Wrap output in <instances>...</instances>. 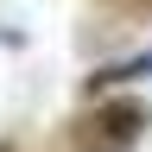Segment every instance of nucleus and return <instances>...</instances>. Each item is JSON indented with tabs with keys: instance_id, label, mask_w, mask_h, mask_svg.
<instances>
[{
	"instance_id": "3",
	"label": "nucleus",
	"mask_w": 152,
	"mask_h": 152,
	"mask_svg": "<svg viewBox=\"0 0 152 152\" xmlns=\"http://www.w3.org/2000/svg\"><path fill=\"white\" fill-rule=\"evenodd\" d=\"M121 7H127V13H152V0H121Z\"/></svg>"
},
{
	"instance_id": "1",
	"label": "nucleus",
	"mask_w": 152,
	"mask_h": 152,
	"mask_svg": "<svg viewBox=\"0 0 152 152\" xmlns=\"http://www.w3.org/2000/svg\"><path fill=\"white\" fill-rule=\"evenodd\" d=\"M152 133V102L146 95H95L83 114H70L64 152H140Z\"/></svg>"
},
{
	"instance_id": "2",
	"label": "nucleus",
	"mask_w": 152,
	"mask_h": 152,
	"mask_svg": "<svg viewBox=\"0 0 152 152\" xmlns=\"http://www.w3.org/2000/svg\"><path fill=\"white\" fill-rule=\"evenodd\" d=\"M140 76H152V51H140V57H121V64H102V70H89L83 76V95L95 102V95H121L127 83H140Z\"/></svg>"
}]
</instances>
